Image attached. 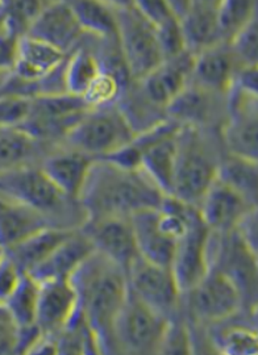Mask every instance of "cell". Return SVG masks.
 Listing matches in <instances>:
<instances>
[{
    "mask_svg": "<svg viewBox=\"0 0 258 355\" xmlns=\"http://www.w3.org/2000/svg\"><path fill=\"white\" fill-rule=\"evenodd\" d=\"M78 312L94 334L103 355H112V329L128 296L127 272L98 252L70 277Z\"/></svg>",
    "mask_w": 258,
    "mask_h": 355,
    "instance_id": "1",
    "label": "cell"
},
{
    "mask_svg": "<svg viewBox=\"0 0 258 355\" xmlns=\"http://www.w3.org/2000/svg\"><path fill=\"white\" fill-rule=\"evenodd\" d=\"M164 195L141 170H128L107 159H95L79 193L86 220L132 216L160 207Z\"/></svg>",
    "mask_w": 258,
    "mask_h": 355,
    "instance_id": "2",
    "label": "cell"
},
{
    "mask_svg": "<svg viewBox=\"0 0 258 355\" xmlns=\"http://www.w3.org/2000/svg\"><path fill=\"white\" fill-rule=\"evenodd\" d=\"M224 155L218 130L180 127L173 191L169 198L196 209L208 187L218 178Z\"/></svg>",
    "mask_w": 258,
    "mask_h": 355,
    "instance_id": "3",
    "label": "cell"
},
{
    "mask_svg": "<svg viewBox=\"0 0 258 355\" xmlns=\"http://www.w3.org/2000/svg\"><path fill=\"white\" fill-rule=\"evenodd\" d=\"M0 192L35 209L55 228L79 229L86 221L79 202L58 190L39 165L1 173Z\"/></svg>",
    "mask_w": 258,
    "mask_h": 355,
    "instance_id": "4",
    "label": "cell"
},
{
    "mask_svg": "<svg viewBox=\"0 0 258 355\" xmlns=\"http://www.w3.org/2000/svg\"><path fill=\"white\" fill-rule=\"evenodd\" d=\"M117 17V45L130 82L140 80L165 61L155 28L135 1H111Z\"/></svg>",
    "mask_w": 258,
    "mask_h": 355,
    "instance_id": "5",
    "label": "cell"
},
{
    "mask_svg": "<svg viewBox=\"0 0 258 355\" xmlns=\"http://www.w3.org/2000/svg\"><path fill=\"white\" fill-rule=\"evenodd\" d=\"M135 137L127 119L117 104H112L87 110L60 146L101 159L124 148Z\"/></svg>",
    "mask_w": 258,
    "mask_h": 355,
    "instance_id": "6",
    "label": "cell"
},
{
    "mask_svg": "<svg viewBox=\"0 0 258 355\" xmlns=\"http://www.w3.org/2000/svg\"><path fill=\"white\" fill-rule=\"evenodd\" d=\"M246 309L241 293L216 270H208L193 288L182 293L181 312L186 321L214 327Z\"/></svg>",
    "mask_w": 258,
    "mask_h": 355,
    "instance_id": "7",
    "label": "cell"
},
{
    "mask_svg": "<svg viewBox=\"0 0 258 355\" xmlns=\"http://www.w3.org/2000/svg\"><path fill=\"white\" fill-rule=\"evenodd\" d=\"M168 322L128 290L112 329V355L157 354Z\"/></svg>",
    "mask_w": 258,
    "mask_h": 355,
    "instance_id": "8",
    "label": "cell"
},
{
    "mask_svg": "<svg viewBox=\"0 0 258 355\" xmlns=\"http://www.w3.org/2000/svg\"><path fill=\"white\" fill-rule=\"evenodd\" d=\"M87 110L90 107L82 98L67 92L40 95L29 99V112L19 127L37 140L60 146Z\"/></svg>",
    "mask_w": 258,
    "mask_h": 355,
    "instance_id": "9",
    "label": "cell"
},
{
    "mask_svg": "<svg viewBox=\"0 0 258 355\" xmlns=\"http://www.w3.org/2000/svg\"><path fill=\"white\" fill-rule=\"evenodd\" d=\"M208 255L209 270H216L232 282L246 309L257 311L258 255L246 249L233 232H211Z\"/></svg>",
    "mask_w": 258,
    "mask_h": 355,
    "instance_id": "10",
    "label": "cell"
},
{
    "mask_svg": "<svg viewBox=\"0 0 258 355\" xmlns=\"http://www.w3.org/2000/svg\"><path fill=\"white\" fill-rule=\"evenodd\" d=\"M127 282L129 292L161 318L181 316L182 293L169 267L139 257L127 271Z\"/></svg>",
    "mask_w": 258,
    "mask_h": 355,
    "instance_id": "11",
    "label": "cell"
},
{
    "mask_svg": "<svg viewBox=\"0 0 258 355\" xmlns=\"http://www.w3.org/2000/svg\"><path fill=\"white\" fill-rule=\"evenodd\" d=\"M219 135L225 154L258 162V96L231 89Z\"/></svg>",
    "mask_w": 258,
    "mask_h": 355,
    "instance_id": "12",
    "label": "cell"
},
{
    "mask_svg": "<svg viewBox=\"0 0 258 355\" xmlns=\"http://www.w3.org/2000/svg\"><path fill=\"white\" fill-rule=\"evenodd\" d=\"M193 64V54L183 51L165 60L140 80L130 82V86L148 105L166 114L169 104L189 85Z\"/></svg>",
    "mask_w": 258,
    "mask_h": 355,
    "instance_id": "13",
    "label": "cell"
},
{
    "mask_svg": "<svg viewBox=\"0 0 258 355\" xmlns=\"http://www.w3.org/2000/svg\"><path fill=\"white\" fill-rule=\"evenodd\" d=\"M227 95L202 89L191 82L182 89L166 108L169 120L180 127L218 130L227 120Z\"/></svg>",
    "mask_w": 258,
    "mask_h": 355,
    "instance_id": "14",
    "label": "cell"
},
{
    "mask_svg": "<svg viewBox=\"0 0 258 355\" xmlns=\"http://www.w3.org/2000/svg\"><path fill=\"white\" fill-rule=\"evenodd\" d=\"M209 234L211 232L196 212L186 233L177 242L170 271L181 293L193 288L209 270Z\"/></svg>",
    "mask_w": 258,
    "mask_h": 355,
    "instance_id": "15",
    "label": "cell"
},
{
    "mask_svg": "<svg viewBox=\"0 0 258 355\" xmlns=\"http://www.w3.org/2000/svg\"><path fill=\"white\" fill-rule=\"evenodd\" d=\"M95 252L104 255L126 272L139 258L130 218L103 217L86 220L80 227Z\"/></svg>",
    "mask_w": 258,
    "mask_h": 355,
    "instance_id": "16",
    "label": "cell"
},
{
    "mask_svg": "<svg viewBox=\"0 0 258 355\" xmlns=\"http://www.w3.org/2000/svg\"><path fill=\"white\" fill-rule=\"evenodd\" d=\"M178 20L184 48L193 55L221 42L218 26L219 1L187 0L168 1Z\"/></svg>",
    "mask_w": 258,
    "mask_h": 355,
    "instance_id": "17",
    "label": "cell"
},
{
    "mask_svg": "<svg viewBox=\"0 0 258 355\" xmlns=\"http://www.w3.org/2000/svg\"><path fill=\"white\" fill-rule=\"evenodd\" d=\"M26 36L46 42L67 55L77 48L85 32L70 7V1H45L28 28Z\"/></svg>",
    "mask_w": 258,
    "mask_h": 355,
    "instance_id": "18",
    "label": "cell"
},
{
    "mask_svg": "<svg viewBox=\"0 0 258 355\" xmlns=\"http://www.w3.org/2000/svg\"><path fill=\"white\" fill-rule=\"evenodd\" d=\"M77 313V295L70 280L39 283L36 328L41 337H57Z\"/></svg>",
    "mask_w": 258,
    "mask_h": 355,
    "instance_id": "19",
    "label": "cell"
},
{
    "mask_svg": "<svg viewBox=\"0 0 258 355\" xmlns=\"http://www.w3.org/2000/svg\"><path fill=\"white\" fill-rule=\"evenodd\" d=\"M252 207L232 189L216 178L203 195L196 212L208 230L214 233H230Z\"/></svg>",
    "mask_w": 258,
    "mask_h": 355,
    "instance_id": "20",
    "label": "cell"
},
{
    "mask_svg": "<svg viewBox=\"0 0 258 355\" xmlns=\"http://www.w3.org/2000/svg\"><path fill=\"white\" fill-rule=\"evenodd\" d=\"M239 67L230 45L219 42L194 55L190 82L207 91L228 95Z\"/></svg>",
    "mask_w": 258,
    "mask_h": 355,
    "instance_id": "21",
    "label": "cell"
},
{
    "mask_svg": "<svg viewBox=\"0 0 258 355\" xmlns=\"http://www.w3.org/2000/svg\"><path fill=\"white\" fill-rule=\"evenodd\" d=\"M157 208L145 209L132 216L130 224L139 257L150 263L170 268L178 241L161 224Z\"/></svg>",
    "mask_w": 258,
    "mask_h": 355,
    "instance_id": "22",
    "label": "cell"
},
{
    "mask_svg": "<svg viewBox=\"0 0 258 355\" xmlns=\"http://www.w3.org/2000/svg\"><path fill=\"white\" fill-rule=\"evenodd\" d=\"M94 161L86 154L57 146L39 166L58 190L78 200Z\"/></svg>",
    "mask_w": 258,
    "mask_h": 355,
    "instance_id": "23",
    "label": "cell"
},
{
    "mask_svg": "<svg viewBox=\"0 0 258 355\" xmlns=\"http://www.w3.org/2000/svg\"><path fill=\"white\" fill-rule=\"evenodd\" d=\"M92 252L94 248L89 239L80 229H76L26 275L39 283L46 280H70L74 271Z\"/></svg>",
    "mask_w": 258,
    "mask_h": 355,
    "instance_id": "24",
    "label": "cell"
},
{
    "mask_svg": "<svg viewBox=\"0 0 258 355\" xmlns=\"http://www.w3.org/2000/svg\"><path fill=\"white\" fill-rule=\"evenodd\" d=\"M66 57L64 53L53 48L52 45L26 35L19 41L12 74L23 82L37 85L58 71Z\"/></svg>",
    "mask_w": 258,
    "mask_h": 355,
    "instance_id": "25",
    "label": "cell"
},
{
    "mask_svg": "<svg viewBox=\"0 0 258 355\" xmlns=\"http://www.w3.org/2000/svg\"><path fill=\"white\" fill-rule=\"evenodd\" d=\"M46 228L55 227L35 209L0 192V248L3 250Z\"/></svg>",
    "mask_w": 258,
    "mask_h": 355,
    "instance_id": "26",
    "label": "cell"
},
{
    "mask_svg": "<svg viewBox=\"0 0 258 355\" xmlns=\"http://www.w3.org/2000/svg\"><path fill=\"white\" fill-rule=\"evenodd\" d=\"M208 330L221 354L258 355L257 311H243Z\"/></svg>",
    "mask_w": 258,
    "mask_h": 355,
    "instance_id": "27",
    "label": "cell"
},
{
    "mask_svg": "<svg viewBox=\"0 0 258 355\" xmlns=\"http://www.w3.org/2000/svg\"><path fill=\"white\" fill-rule=\"evenodd\" d=\"M19 127L0 128V174L40 162L55 149Z\"/></svg>",
    "mask_w": 258,
    "mask_h": 355,
    "instance_id": "28",
    "label": "cell"
},
{
    "mask_svg": "<svg viewBox=\"0 0 258 355\" xmlns=\"http://www.w3.org/2000/svg\"><path fill=\"white\" fill-rule=\"evenodd\" d=\"M76 229L46 228L32 234L4 253L22 274L31 272Z\"/></svg>",
    "mask_w": 258,
    "mask_h": 355,
    "instance_id": "29",
    "label": "cell"
},
{
    "mask_svg": "<svg viewBox=\"0 0 258 355\" xmlns=\"http://www.w3.org/2000/svg\"><path fill=\"white\" fill-rule=\"evenodd\" d=\"M142 15L155 28L164 58L168 60L186 51L181 28L168 1H135Z\"/></svg>",
    "mask_w": 258,
    "mask_h": 355,
    "instance_id": "30",
    "label": "cell"
},
{
    "mask_svg": "<svg viewBox=\"0 0 258 355\" xmlns=\"http://www.w3.org/2000/svg\"><path fill=\"white\" fill-rule=\"evenodd\" d=\"M218 179L246 203L258 207V162L225 154L218 171Z\"/></svg>",
    "mask_w": 258,
    "mask_h": 355,
    "instance_id": "31",
    "label": "cell"
},
{
    "mask_svg": "<svg viewBox=\"0 0 258 355\" xmlns=\"http://www.w3.org/2000/svg\"><path fill=\"white\" fill-rule=\"evenodd\" d=\"M70 7L85 35L117 41V17L111 1H70Z\"/></svg>",
    "mask_w": 258,
    "mask_h": 355,
    "instance_id": "32",
    "label": "cell"
},
{
    "mask_svg": "<svg viewBox=\"0 0 258 355\" xmlns=\"http://www.w3.org/2000/svg\"><path fill=\"white\" fill-rule=\"evenodd\" d=\"M256 16H258L257 1H219L218 26L220 41L224 44H230L239 35V32L244 29Z\"/></svg>",
    "mask_w": 258,
    "mask_h": 355,
    "instance_id": "33",
    "label": "cell"
},
{
    "mask_svg": "<svg viewBox=\"0 0 258 355\" xmlns=\"http://www.w3.org/2000/svg\"><path fill=\"white\" fill-rule=\"evenodd\" d=\"M55 355H103L79 312L55 337Z\"/></svg>",
    "mask_w": 258,
    "mask_h": 355,
    "instance_id": "34",
    "label": "cell"
},
{
    "mask_svg": "<svg viewBox=\"0 0 258 355\" xmlns=\"http://www.w3.org/2000/svg\"><path fill=\"white\" fill-rule=\"evenodd\" d=\"M155 355H191L190 328L182 315L169 320L165 334Z\"/></svg>",
    "mask_w": 258,
    "mask_h": 355,
    "instance_id": "35",
    "label": "cell"
},
{
    "mask_svg": "<svg viewBox=\"0 0 258 355\" xmlns=\"http://www.w3.org/2000/svg\"><path fill=\"white\" fill-rule=\"evenodd\" d=\"M239 66L258 64V16L228 44Z\"/></svg>",
    "mask_w": 258,
    "mask_h": 355,
    "instance_id": "36",
    "label": "cell"
},
{
    "mask_svg": "<svg viewBox=\"0 0 258 355\" xmlns=\"http://www.w3.org/2000/svg\"><path fill=\"white\" fill-rule=\"evenodd\" d=\"M29 112V99L0 96V128L20 125Z\"/></svg>",
    "mask_w": 258,
    "mask_h": 355,
    "instance_id": "37",
    "label": "cell"
},
{
    "mask_svg": "<svg viewBox=\"0 0 258 355\" xmlns=\"http://www.w3.org/2000/svg\"><path fill=\"white\" fill-rule=\"evenodd\" d=\"M232 232L246 249L258 255V208L248 211Z\"/></svg>",
    "mask_w": 258,
    "mask_h": 355,
    "instance_id": "38",
    "label": "cell"
},
{
    "mask_svg": "<svg viewBox=\"0 0 258 355\" xmlns=\"http://www.w3.org/2000/svg\"><path fill=\"white\" fill-rule=\"evenodd\" d=\"M0 355H22L19 330L4 306H0Z\"/></svg>",
    "mask_w": 258,
    "mask_h": 355,
    "instance_id": "39",
    "label": "cell"
},
{
    "mask_svg": "<svg viewBox=\"0 0 258 355\" xmlns=\"http://www.w3.org/2000/svg\"><path fill=\"white\" fill-rule=\"evenodd\" d=\"M20 38L7 26L0 32V73H12Z\"/></svg>",
    "mask_w": 258,
    "mask_h": 355,
    "instance_id": "40",
    "label": "cell"
},
{
    "mask_svg": "<svg viewBox=\"0 0 258 355\" xmlns=\"http://www.w3.org/2000/svg\"><path fill=\"white\" fill-rule=\"evenodd\" d=\"M22 272L12 261L3 253L0 257V306H3L22 278Z\"/></svg>",
    "mask_w": 258,
    "mask_h": 355,
    "instance_id": "41",
    "label": "cell"
},
{
    "mask_svg": "<svg viewBox=\"0 0 258 355\" xmlns=\"http://www.w3.org/2000/svg\"><path fill=\"white\" fill-rule=\"evenodd\" d=\"M191 337V355H223L214 343L207 327L189 322Z\"/></svg>",
    "mask_w": 258,
    "mask_h": 355,
    "instance_id": "42",
    "label": "cell"
},
{
    "mask_svg": "<svg viewBox=\"0 0 258 355\" xmlns=\"http://www.w3.org/2000/svg\"><path fill=\"white\" fill-rule=\"evenodd\" d=\"M231 89L258 96V64L240 66L233 78Z\"/></svg>",
    "mask_w": 258,
    "mask_h": 355,
    "instance_id": "43",
    "label": "cell"
},
{
    "mask_svg": "<svg viewBox=\"0 0 258 355\" xmlns=\"http://www.w3.org/2000/svg\"><path fill=\"white\" fill-rule=\"evenodd\" d=\"M23 355H55V337H40Z\"/></svg>",
    "mask_w": 258,
    "mask_h": 355,
    "instance_id": "44",
    "label": "cell"
},
{
    "mask_svg": "<svg viewBox=\"0 0 258 355\" xmlns=\"http://www.w3.org/2000/svg\"><path fill=\"white\" fill-rule=\"evenodd\" d=\"M3 253H4V250H3V249H1V248H0V257H1V255H3Z\"/></svg>",
    "mask_w": 258,
    "mask_h": 355,
    "instance_id": "45",
    "label": "cell"
}]
</instances>
